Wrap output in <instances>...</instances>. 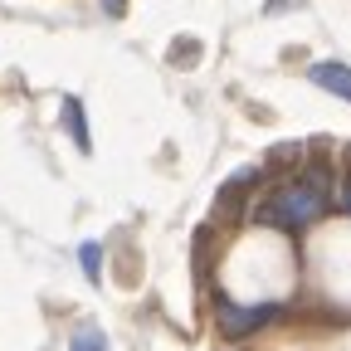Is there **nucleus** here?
Returning <instances> with one entry per match:
<instances>
[{"label":"nucleus","instance_id":"obj_1","mask_svg":"<svg viewBox=\"0 0 351 351\" xmlns=\"http://www.w3.org/2000/svg\"><path fill=\"white\" fill-rule=\"evenodd\" d=\"M327 200H332V181H327V171H302V176H288V181H278L269 195L258 200L254 219L258 225H269V230H288V234H302V230H313L317 219L327 215Z\"/></svg>","mask_w":351,"mask_h":351},{"label":"nucleus","instance_id":"obj_2","mask_svg":"<svg viewBox=\"0 0 351 351\" xmlns=\"http://www.w3.org/2000/svg\"><path fill=\"white\" fill-rule=\"evenodd\" d=\"M283 317V302H239V298H215V332L225 341H249L254 332L274 327Z\"/></svg>","mask_w":351,"mask_h":351},{"label":"nucleus","instance_id":"obj_3","mask_svg":"<svg viewBox=\"0 0 351 351\" xmlns=\"http://www.w3.org/2000/svg\"><path fill=\"white\" fill-rule=\"evenodd\" d=\"M307 78H313V83L322 88V93H337V98H346V103H351V64L322 59V64L307 69Z\"/></svg>","mask_w":351,"mask_h":351},{"label":"nucleus","instance_id":"obj_4","mask_svg":"<svg viewBox=\"0 0 351 351\" xmlns=\"http://www.w3.org/2000/svg\"><path fill=\"white\" fill-rule=\"evenodd\" d=\"M64 127H69V137L78 142V152H93V132H88V117H83L78 98H64Z\"/></svg>","mask_w":351,"mask_h":351},{"label":"nucleus","instance_id":"obj_5","mask_svg":"<svg viewBox=\"0 0 351 351\" xmlns=\"http://www.w3.org/2000/svg\"><path fill=\"white\" fill-rule=\"evenodd\" d=\"M69 351H112V346H108V332L98 322H78L69 332Z\"/></svg>","mask_w":351,"mask_h":351},{"label":"nucleus","instance_id":"obj_6","mask_svg":"<svg viewBox=\"0 0 351 351\" xmlns=\"http://www.w3.org/2000/svg\"><path fill=\"white\" fill-rule=\"evenodd\" d=\"M78 269H83L88 283H103V244H98V239L78 244Z\"/></svg>","mask_w":351,"mask_h":351},{"label":"nucleus","instance_id":"obj_7","mask_svg":"<svg viewBox=\"0 0 351 351\" xmlns=\"http://www.w3.org/2000/svg\"><path fill=\"white\" fill-rule=\"evenodd\" d=\"M176 59H181V64L195 59V39H176Z\"/></svg>","mask_w":351,"mask_h":351},{"label":"nucleus","instance_id":"obj_8","mask_svg":"<svg viewBox=\"0 0 351 351\" xmlns=\"http://www.w3.org/2000/svg\"><path fill=\"white\" fill-rule=\"evenodd\" d=\"M103 10H108V15H122V10H127V0H103Z\"/></svg>","mask_w":351,"mask_h":351},{"label":"nucleus","instance_id":"obj_9","mask_svg":"<svg viewBox=\"0 0 351 351\" xmlns=\"http://www.w3.org/2000/svg\"><path fill=\"white\" fill-rule=\"evenodd\" d=\"M341 205H346V215H351V176L341 181Z\"/></svg>","mask_w":351,"mask_h":351},{"label":"nucleus","instance_id":"obj_10","mask_svg":"<svg viewBox=\"0 0 351 351\" xmlns=\"http://www.w3.org/2000/svg\"><path fill=\"white\" fill-rule=\"evenodd\" d=\"M283 5H288V0H269V15H274V10H283Z\"/></svg>","mask_w":351,"mask_h":351}]
</instances>
